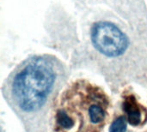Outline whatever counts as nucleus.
Returning a JSON list of instances; mask_svg holds the SVG:
<instances>
[{
  "instance_id": "nucleus-3",
  "label": "nucleus",
  "mask_w": 147,
  "mask_h": 132,
  "mask_svg": "<svg viewBox=\"0 0 147 132\" xmlns=\"http://www.w3.org/2000/svg\"><path fill=\"white\" fill-rule=\"evenodd\" d=\"M56 123L59 128L64 131H71L76 126L74 119L65 109H59L56 113Z\"/></svg>"
},
{
  "instance_id": "nucleus-5",
  "label": "nucleus",
  "mask_w": 147,
  "mask_h": 132,
  "mask_svg": "<svg viewBox=\"0 0 147 132\" xmlns=\"http://www.w3.org/2000/svg\"><path fill=\"white\" fill-rule=\"evenodd\" d=\"M88 115L90 124L96 125L102 124L104 121L105 111L101 106L97 104H92L88 109Z\"/></svg>"
},
{
  "instance_id": "nucleus-4",
  "label": "nucleus",
  "mask_w": 147,
  "mask_h": 132,
  "mask_svg": "<svg viewBox=\"0 0 147 132\" xmlns=\"http://www.w3.org/2000/svg\"><path fill=\"white\" fill-rule=\"evenodd\" d=\"M123 108L125 112L127 113L129 124L134 126L138 125L141 121V113L138 107L135 106L134 101H126L123 105Z\"/></svg>"
},
{
  "instance_id": "nucleus-2",
  "label": "nucleus",
  "mask_w": 147,
  "mask_h": 132,
  "mask_svg": "<svg viewBox=\"0 0 147 132\" xmlns=\"http://www.w3.org/2000/svg\"><path fill=\"white\" fill-rule=\"evenodd\" d=\"M91 42L94 47L109 58L122 55L128 47V38L115 24L109 21H98L90 30Z\"/></svg>"
},
{
  "instance_id": "nucleus-1",
  "label": "nucleus",
  "mask_w": 147,
  "mask_h": 132,
  "mask_svg": "<svg viewBox=\"0 0 147 132\" xmlns=\"http://www.w3.org/2000/svg\"><path fill=\"white\" fill-rule=\"evenodd\" d=\"M62 63L51 55L25 59L10 74L7 88L14 104L25 113L40 111L65 81Z\"/></svg>"
},
{
  "instance_id": "nucleus-6",
  "label": "nucleus",
  "mask_w": 147,
  "mask_h": 132,
  "mask_svg": "<svg viewBox=\"0 0 147 132\" xmlns=\"http://www.w3.org/2000/svg\"><path fill=\"white\" fill-rule=\"evenodd\" d=\"M127 128V120L124 116H120L111 124L109 132H126Z\"/></svg>"
}]
</instances>
